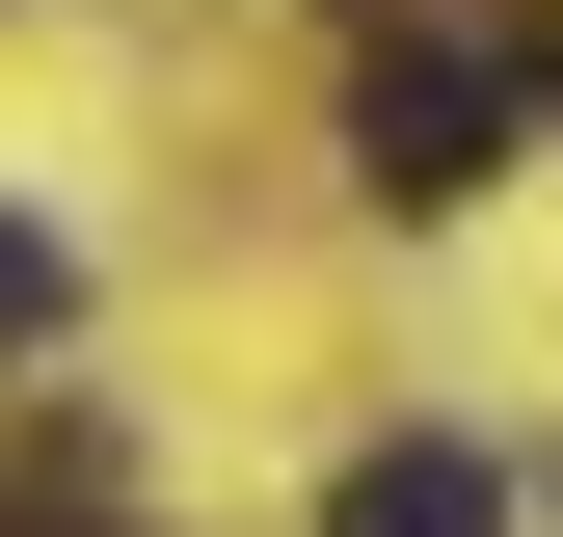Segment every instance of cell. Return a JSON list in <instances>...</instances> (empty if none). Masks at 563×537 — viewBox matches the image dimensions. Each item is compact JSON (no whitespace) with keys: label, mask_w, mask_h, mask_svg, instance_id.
<instances>
[{"label":"cell","mask_w":563,"mask_h":537,"mask_svg":"<svg viewBox=\"0 0 563 537\" xmlns=\"http://www.w3.org/2000/svg\"><path fill=\"white\" fill-rule=\"evenodd\" d=\"M349 162H376L402 216H456V188L510 162V54H376V81H349Z\"/></svg>","instance_id":"6da1fadb"},{"label":"cell","mask_w":563,"mask_h":537,"mask_svg":"<svg viewBox=\"0 0 563 537\" xmlns=\"http://www.w3.org/2000/svg\"><path fill=\"white\" fill-rule=\"evenodd\" d=\"M322 537H510V484H483L456 430H376V457L322 484Z\"/></svg>","instance_id":"7a4b0ae2"},{"label":"cell","mask_w":563,"mask_h":537,"mask_svg":"<svg viewBox=\"0 0 563 537\" xmlns=\"http://www.w3.org/2000/svg\"><path fill=\"white\" fill-rule=\"evenodd\" d=\"M54 322H81V268H54V216H0V376H27Z\"/></svg>","instance_id":"3957f363"}]
</instances>
